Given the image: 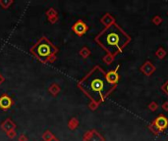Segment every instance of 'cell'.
<instances>
[{
	"mask_svg": "<svg viewBox=\"0 0 168 141\" xmlns=\"http://www.w3.org/2000/svg\"><path fill=\"white\" fill-rule=\"evenodd\" d=\"M18 141H28V137H27L26 134L22 133V134H20V135H19Z\"/></svg>",
	"mask_w": 168,
	"mask_h": 141,
	"instance_id": "obj_14",
	"label": "cell"
},
{
	"mask_svg": "<svg viewBox=\"0 0 168 141\" xmlns=\"http://www.w3.org/2000/svg\"><path fill=\"white\" fill-rule=\"evenodd\" d=\"M130 40L128 35L116 24H111L96 37V41L110 53L121 51Z\"/></svg>",
	"mask_w": 168,
	"mask_h": 141,
	"instance_id": "obj_2",
	"label": "cell"
},
{
	"mask_svg": "<svg viewBox=\"0 0 168 141\" xmlns=\"http://www.w3.org/2000/svg\"><path fill=\"white\" fill-rule=\"evenodd\" d=\"M45 15H46V17H47V19H49V18H52V17L57 16V13H56V11H55L53 8H49V9L45 12Z\"/></svg>",
	"mask_w": 168,
	"mask_h": 141,
	"instance_id": "obj_12",
	"label": "cell"
},
{
	"mask_svg": "<svg viewBox=\"0 0 168 141\" xmlns=\"http://www.w3.org/2000/svg\"><path fill=\"white\" fill-rule=\"evenodd\" d=\"M1 128L5 132H8L12 130H16V124L11 119L8 118L1 124Z\"/></svg>",
	"mask_w": 168,
	"mask_h": 141,
	"instance_id": "obj_6",
	"label": "cell"
},
{
	"mask_svg": "<svg viewBox=\"0 0 168 141\" xmlns=\"http://www.w3.org/2000/svg\"><path fill=\"white\" fill-rule=\"evenodd\" d=\"M117 69H118V67H117ZM117 69L114 70V71H110L106 73V79H107V82L112 84V85H114L117 82H118V79H119V76H118V73H117Z\"/></svg>",
	"mask_w": 168,
	"mask_h": 141,
	"instance_id": "obj_7",
	"label": "cell"
},
{
	"mask_svg": "<svg viewBox=\"0 0 168 141\" xmlns=\"http://www.w3.org/2000/svg\"><path fill=\"white\" fill-rule=\"evenodd\" d=\"M59 90H60V88H59V86L57 84H52L50 87L48 88V91L50 92L52 95H57V93L59 92Z\"/></svg>",
	"mask_w": 168,
	"mask_h": 141,
	"instance_id": "obj_11",
	"label": "cell"
},
{
	"mask_svg": "<svg viewBox=\"0 0 168 141\" xmlns=\"http://www.w3.org/2000/svg\"><path fill=\"white\" fill-rule=\"evenodd\" d=\"M154 126H156L158 130H162L168 126V121L163 116H159V117L154 121Z\"/></svg>",
	"mask_w": 168,
	"mask_h": 141,
	"instance_id": "obj_8",
	"label": "cell"
},
{
	"mask_svg": "<svg viewBox=\"0 0 168 141\" xmlns=\"http://www.w3.org/2000/svg\"><path fill=\"white\" fill-rule=\"evenodd\" d=\"M57 51V47L54 46L45 36L40 37L36 43L30 49V52L34 55V57L43 64L53 63L56 59Z\"/></svg>",
	"mask_w": 168,
	"mask_h": 141,
	"instance_id": "obj_3",
	"label": "cell"
},
{
	"mask_svg": "<svg viewBox=\"0 0 168 141\" xmlns=\"http://www.w3.org/2000/svg\"><path fill=\"white\" fill-rule=\"evenodd\" d=\"M4 81H5V78H4V77L0 73V85H1L3 82H4Z\"/></svg>",
	"mask_w": 168,
	"mask_h": 141,
	"instance_id": "obj_16",
	"label": "cell"
},
{
	"mask_svg": "<svg viewBox=\"0 0 168 141\" xmlns=\"http://www.w3.org/2000/svg\"><path fill=\"white\" fill-rule=\"evenodd\" d=\"M72 29L77 35L82 36L86 33V30H88V26H86L83 21H78L74 24V26L72 27Z\"/></svg>",
	"mask_w": 168,
	"mask_h": 141,
	"instance_id": "obj_5",
	"label": "cell"
},
{
	"mask_svg": "<svg viewBox=\"0 0 168 141\" xmlns=\"http://www.w3.org/2000/svg\"><path fill=\"white\" fill-rule=\"evenodd\" d=\"M49 141H58V139H57V138H55V137H53L52 139H50Z\"/></svg>",
	"mask_w": 168,
	"mask_h": 141,
	"instance_id": "obj_18",
	"label": "cell"
},
{
	"mask_svg": "<svg viewBox=\"0 0 168 141\" xmlns=\"http://www.w3.org/2000/svg\"><path fill=\"white\" fill-rule=\"evenodd\" d=\"M57 20H58V16H55V17L49 18V19H48V21L50 22L51 24H55L56 22H57Z\"/></svg>",
	"mask_w": 168,
	"mask_h": 141,
	"instance_id": "obj_15",
	"label": "cell"
},
{
	"mask_svg": "<svg viewBox=\"0 0 168 141\" xmlns=\"http://www.w3.org/2000/svg\"><path fill=\"white\" fill-rule=\"evenodd\" d=\"M41 137H42L43 141H49V140L54 137V135H53V133L50 130H46V131H44L42 133Z\"/></svg>",
	"mask_w": 168,
	"mask_h": 141,
	"instance_id": "obj_9",
	"label": "cell"
},
{
	"mask_svg": "<svg viewBox=\"0 0 168 141\" xmlns=\"http://www.w3.org/2000/svg\"><path fill=\"white\" fill-rule=\"evenodd\" d=\"M6 135H7L10 139H13V138L16 137L17 132H16L15 130H10V131H8V132H6Z\"/></svg>",
	"mask_w": 168,
	"mask_h": 141,
	"instance_id": "obj_13",
	"label": "cell"
},
{
	"mask_svg": "<svg viewBox=\"0 0 168 141\" xmlns=\"http://www.w3.org/2000/svg\"><path fill=\"white\" fill-rule=\"evenodd\" d=\"M78 85L92 101L96 103L102 102L114 87L107 82L106 73L99 67H96Z\"/></svg>",
	"mask_w": 168,
	"mask_h": 141,
	"instance_id": "obj_1",
	"label": "cell"
},
{
	"mask_svg": "<svg viewBox=\"0 0 168 141\" xmlns=\"http://www.w3.org/2000/svg\"><path fill=\"white\" fill-rule=\"evenodd\" d=\"M13 4V0H0V6L2 9H8Z\"/></svg>",
	"mask_w": 168,
	"mask_h": 141,
	"instance_id": "obj_10",
	"label": "cell"
},
{
	"mask_svg": "<svg viewBox=\"0 0 168 141\" xmlns=\"http://www.w3.org/2000/svg\"><path fill=\"white\" fill-rule=\"evenodd\" d=\"M165 91H166V92L168 93V82L165 84Z\"/></svg>",
	"mask_w": 168,
	"mask_h": 141,
	"instance_id": "obj_17",
	"label": "cell"
},
{
	"mask_svg": "<svg viewBox=\"0 0 168 141\" xmlns=\"http://www.w3.org/2000/svg\"><path fill=\"white\" fill-rule=\"evenodd\" d=\"M13 99L8 94H2L0 96V109L3 110V111L9 110L13 105Z\"/></svg>",
	"mask_w": 168,
	"mask_h": 141,
	"instance_id": "obj_4",
	"label": "cell"
}]
</instances>
